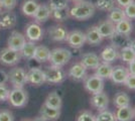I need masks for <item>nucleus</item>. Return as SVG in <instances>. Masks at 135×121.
I'll return each mask as SVG.
<instances>
[{"label":"nucleus","instance_id":"1","mask_svg":"<svg viewBox=\"0 0 135 121\" xmlns=\"http://www.w3.org/2000/svg\"><path fill=\"white\" fill-rule=\"evenodd\" d=\"M96 11V6L94 3L87 0H81L76 2L74 6L70 9V17L76 20H87L91 18Z\"/></svg>","mask_w":135,"mask_h":121},{"label":"nucleus","instance_id":"2","mask_svg":"<svg viewBox=\"0 0 135 121\" xmlns=\"http://www.w3.org/2000/svg\"><path fill=\"white\" fill-rule=\"evenodd\" d=\"M71 59H72V52L69 50L64 47H56L51 50L50 52L49 62L51 63V66L62 68L71 61Z\"/></svg>","mask_w":135,"mask_h":121},{"label":"nucleus","instance_id":"3","mask_svg":"<svg viewBox=\"0 0 135 121\" xmlns=\"http://www.w3.org/2000/svg\"><path fill=\"white\" fill-rule=\"evenodd\" d=\"M8 101L13 107L21 108L27 104L28 94L23 88H13L9 93Z\"/></svg>","mask_w":135,"mask_h":121},{"label":"nucleus","instance_id":"4","mask_svg":"<svg viewBox=\"0 0 135 121\" xmlns=\"http://www.w3.org/2000/svg\"><path fill=\"white\" fill-rule=\"evenodd\" d=\"M44 72H45V78L46 83L60 84V83H62L67 78L66 72L60 67H55L51 65V67H47Z\"/></svg>","mask_w":135,"mask_h":121},{"label":"nucleus","instance_id":"5","mask_svg":"<svg viewBox=\"0 0 135 121\" xmlns=\"http://www.w3.org/2000/svg\"><path fill=\"white\" fill-rule=\"evenodd\" d=\"M8 81L14 88H23L27 83V73L23 68L15 67L8 73Z\"/></svg>","mask_w":135,"mask_h":121},{"label":"nucleus","instance_id":"6","mask_svg":"<svg viewBox=\"0 0 135 121\" xmlns=\"http://www.w3.org/2000/svg\"><path fill=\"white\" fill-rule=\"evenodd\" d=\"M20 52L9 49L8 46L0 51V64L3 66H15L20 62Z\"/></svg>","mask_w":135,"mask_h":121},{"label":"nucleus","instance_id":"7","mask_svg":"<svg viewBox=\"0 0 135 121\" xmlns=\"http://www.w3.org/2000/svg\"><path fill=\"white\" fill-rule=\"evenodd\" d=\"M84 87L92 95L103 92L104 91V79L98 77L96 74L88 76L84 80Z\"/></svg>","mask_w":135,"mask_h":121},{"label":"nucleus","instance_id":"8","mask_svg":"<svg viewBox=\"0 0 135 121\" xmlns=\"http://www.w3.org/2000/svg\"><path fill=\"white\" fill-rule=\"evenodd\" d=\"M66 41L71 47H73L75 50H79L81 47H83V46L86 43V35L83 31L76 29L69 32Z\"/></svg>","mask_w":135,"mask_h":121},{"label":"nucleus","instance_id":"9","mask_svg":"<svg viewBox=\"0 0 135 121\" xmlns=\"http://www.w3.org/2000/svg\"><path fill=\"white\" fill-rule=\"evenodd\" d=\"M25 37L31 41H38L44 37V29L37 22L28 23L25 27Z\"/></svg>","mask_w":135,"mask_h":121},{"label":"nucleus","instance_id":"10","mask_svg":"<svg viewBox=\"0 0 135 121\" xmlns=\"http://www.w3.org/2000/svg\"><path fill=\"white\" fill-rule=\"evenodd\" d=\"M25 41H26L25 35L18 32L16 30H13L7 40V46L14 51L20 52L25 43Z\"/></svg>","mask_w":135,"mask_h":121},{"label":"nucleus","instance_id":"11","mask_svg":"<svg viewBox=\"0 0 135 121\" xmlns=\"http://www.w3.org/2000/svg\"><path fill=\"white\" fill-rule=\"evenodd\" d=\"M47 33L49 36L51 40L54 41H66L68 37V32L67 28L62 25L60 24H56V25H51L47 29Z\"/></svg>","mask_w":135,"mask_h":121},{"label":"nucleus","instance_id":"12","mask_svg":"<svg viewBox=\"0 0 135 121\" xmlns=\"http://www.w3.org/2000/svg\"><path fill=\"white\" fill-rule=\"evenodd\" d=\"M16 14L12 10H4L0 12V28L10 29L16 24Z\"/></svg>","mask_w":135,"mask_h":121},{"label":"nucleus","instance_id":"13","mask_svg":"<svg viewBox=\"0 0 135 121\" xmlns=\"http://www.w3.org/2000/svg\"><path fill=\"white\" fill-rule=\"evenodd\" d=\"M90 103L92 105V107H94L96 110L102 111V110H105L108 108L109 97L104 91L97 93V94H93V96L90 99Z\"/></svg>","mask_w":135,"mask_h":121},{"label":"nucleus","instance_id":"14","mask_svg":"<svg viewBox=\"0 0 135 121\" xmlns=\"http://www.w3.org/2000/svg\"><path fill=\"white\" fill-rule=\"evenodd\" d=\"M128 75H129L128 68L124 66H116V67H113L110 79L112 80L113 83L117 85H124V82L127 79Z\"/></svg>","mask_w":135,"mask_h":121},{"label":"nucleus","instance_id":"15","mask_svg":"<svg viewBox=\"0 0 135 121\" xmlns=\"http://www.w3.org/2000/svg\"><path fill=\"white\" fill-rule=\"evenodd\" d=\"M27 83L34 86L42 85L45 83V72L40 68H31L27 72Z\"/></svg>","mask_w":135,"mask_h":121},{"label":"nucleus","instance_id":"16","mask_svg":"<svg viewBox=\"0 0 135 121\" xmlns=\"http://www.w3.org/2000/svg\"><path fill=\"white\" fill-rule=\"evenodd\" d=\"M69 76H70V78H72L73 80L77 81V82L83 81L87 77V69L81 62L76 63L69 70Z\"/></svg>","mask_w":135,"mask_h":121},{"label":"nucleus","instance_id":"17","mask_svg":"<svg viewBox=\"0 0 135 121\" xmlns=\"http://www.w3.org/2000/svg\"><path fill=\"white\" fill-rule=\"evenodd\" d=\"M98 30L100 32V35H102L103 38H110L115 32V23H113L111 20L109 19H105V20H102L99 22V24L97 25Z\"/></svg>","mask_w":135,"mask_h":121},{"label":"nucleus","instance_id":"18","mask_svg":"<svg viewBox=\"0 0 135 121\" xmlns=\"http://www.w3.org/2000/svg\"><path fill=\"white\" fill-rule=\"evenodd\" d=\"M81 63L84 65L87 70H96L101 63V59L95 52H86L82 56Z\"/></svg>","mask_w":135,"mask_h":121},{"label":"nucleus","instance_id":"19","mask_svg":"<svg viewBox=\"0 0 135 121\" xmlns=\"http://www.w3.org/2000/svg\"><path fill=\"white\" fill-rule=\"evenodd\" d=\"M109 40H111V46L116 47L117 50L118 49L121 50L123 47L129 46L131 43V40H132L130 35H122V33H118V32H115Z\"/></svg>","mask_w":135,"mask_h":121},{"label":"nucleus","instance_id":"20","mask_svg":"<svg viewBox=\"0 0 135 121\" xmlns=\"http://www.w3.org/2000/svg\"><path fill=\"white\" fill-rule=\"evenodd\" d=\"M115 117L117 121H132L135 118V110L131 105L117 108Z\"/></svg>","mask_w":135,"mask_h":121},{"label":"nucleus","instance_id":"21","mask_svg":"<svg viewBox=\"0 0 135 121\" xmlns=\"http://www.w3.org/2000/svg\"><path fill=\"white\" fill-rule=\"evenodd\" d=\"M35 20V22L42 23L47 21L51 17V9L47 4H40L36 12L32 16Z\"/></svg>","mask_w":135,"mask_h":121},{"label":"nucleus","instance_id":"22","mask_svg":"<svg viewBox=\"0 0 135 121\" xmlns=\"http://www.w3.org/2000/svg\"><path fill=\"white\" fill-rule=\"evenodd\" d=\"M85 35H86V42H88L91 46H98L103 40V37L99 32L97 25L91 26Z\"/></svg>","mask_w":135,"mask_h":121},{"label":"nucleus","instance_id":"23","mask_svg":"<svg viewBox=\"0 0 135 121\" xmlns=\"http://www.w3.org/2000/svg\"><path fill=\"white\" fill-rule=\"evenodd\" d=\"M40 114L47 121H56L61 116V109H54L42 104L40 110Z\"/></svg>","mask_w":135,"mask_h":121},{"label":"nucleus","instance_id":"24","mask_svg":"<svg viewBox=\"0 0 135 121\" xmlns=\"http://www.w3.org/2000/svg\"><path fill=\"white\" fill-rule=\"evenodd\" d=\"M119 58V52L116 47L113 46H106L101 52V59L103 62L105 63L111 64L114 61H116Z\"/></svg>","mask_w":135,"mask_h":121},{"label":"nucleus","instance_id":"25","mask_svg":"<svg viewBox=\"0 0 135 121\" xmlns=\"http://www.w3.org/2000/svg\"><path fill=\"white\" fill-rule=\"evenodd\" d=\"M47 107H51V108H54V109H62V100L61 95L57 92L54 91V92H51L47 97L45 98V103Z\"/></svg>","mask_w":135,"mask_h":121},{"label":"nucleus","instance_id":"26","mask_svg":"<svg viewBox=\"0 0 135 121\" xmlns=\"http://www.w3.org/2000/svg\"><path fill=\"white\" fill-rule=\"evenodd\" d=\"M50 52H51V51L49 50L47 46H42V45L36 46L32 60H34L36 63H45L46 61H49Z\"/></svg>","mask_w":135,"mask_h":121},{"label":"nucleus","instance_id":"27","mask_svg":"<svg viewBox=\"0 0 135 121\" xmlns=\"http://www.w3.org/2000/svg\"><path fill=\"white\" fill-rule=\"evenodd\" d=\"M38 2L36 0H25L21 6V11L24 15L32 17L38 8Z\"/></svg>","mask_w":135,"mask_h":121},{"label":"nucleus","instance_id":"28","mask_svg":"<svg viewBox=\"0 0 135 121\" xmlns=\"http://www.w3.org/2000/svg\"><path fill=\"white\" fill-rule=\"evenodd\" d=\"M115 30L118 33L130 35L131 32H132V30H133V25H132L131 20L128 19V18H126V19L121 20L120 22L116 23L115 24Z\"/></svg>","mask_w":135,"mask_h":121},{"label":"nucleus","instance_id":"29","mask_svg":"<svg viewBox=\"0 0 135 121\" xmlns=\"http://www.w3.org/2000/svg\"><path fill=\"white\" fill-rule=\"evenodd\" d=\"M35 47H36V45L34 41H31V40H28V41H25L24 46L21 49L20 51V55H21V58L26 59V60H32L34 56V52H35Z\"/></svg>","mask_w":135,"mask_h":121},{"label":"nucleus","instance_id":"30","mask_svg":"<svg viewBox=\"0 0 135 121\" xmlns=\"http://www.w3.org/2000/svg\"><path fill=\"white\" fill-rule=\"evenodd\" d=\"M112 69L113 67L111 66V64L103 62V63H100V65L97 67V69L95 70V74L102 79H110Z\"/></svg>","mask_w":135,"mask_h":121},{"label":"nucleus","instance_id":"31","mask_svg":"<svg viewBox=\"0 0 135 121\" xmlns=\"http://www.w3.org/2000/svg\"><path fill=\"white\" fill-rule=\"evenodd\" d=\"M126 15L124 9L121 7H114L113 9H111L109 13H108V19L111 20L113 23H118L123 19H126Z\"/></svg>","mask_w":135,"mask_h":121},{"label":"nucleus","instance_id":"32","mask_svg":"<svg viewBox=\"0 0 135 121\" xmlns=\"http://www.w3.org/2000/svg\"><path fill=\"white\" fill-rule=\"evenodd\" d=\"M113 103L116 108H121L130 105V97L124 92H118L113 99Z\"/></svg>","mask_w":135,"mask_h":121},{"label":"nucleus","instance_id":"33","mask_svg":"<svg viewBox=\"0 0 135 121\" xmlns=\"http://www.w3.org/2000/svg\"><path fill=\"white\" fill-rule=\"evenodd\" d=\"M51 18L55 19L56 22H62V21L67 20L68 18H70V9H69V7L62 8V9L51 10Z\"/></svg>","mask_w":135,"mask_h":121},{"label":"nucleus","instance_id":"34","mask_svg":"<svg viewBox=\"0 0 135 121\" xmlns=\"http://www.w3.org/2000/svg\"><path fill=\"white\" fill-rule=\"evenodd\" d=\"M115 0H96V9H99L101 11L109 12L111 9L115 7Z\"/></svg>","mask_w":135,"mask_h":121},{"label":"nucleus","instance_id":"35","mask_svg":"<svg viewBox=\"0 0 135 121\" xmlns=\"http://www.w3.org/2000/svg\"><path fill=\"white\" fill-rule=\"evenodd\" d=\"M120 58L123 61L124 63H130L133 60H135V52L130 47V46H126L120 50Z\"/></svg>","mask_w":135,"mask_h":121},{"label":"nucleus","instance_id":"36","mask_svg":"<svg viewBox=\"0 0 135 121\" xmlns=\"http://www.w3.org/2000/svg\"><path fill=\"white\" fill-rule=\"evenodd\" d=\"M96 121H117L115 114L110 110H102L98 111V114L95 116Z\"/></svg>","mask_w":135,"mask_h":121},{"label":"nucleus","instance_id":"37","mask_svg":"<svg viewBox=\"0 0 135 121\" xmlns=\"http://www.w3.org/2000/svg\"><path fill=\"white\" fill-rule=\"evenodd\" d=\"M47 5L50 6L51 10L62 9V8L69 7V0H50Z\"/></svg>","mask_w":135,"mask_h":121},{"label":"nucleus","instance_id":"38","mask_svg":"<svg viewBox=\"0 0 135 121\" xmlns=\"http://www.w3.org/2000/svg\"><path fill=\"white\" fill-rule=\"evenodd\" d=\"M77 121H96L95 115L88 110H85L83 112H81L78 117H77Z\"/></svg>","mask_w":135,"mask_h":121},{"label":"nucleus","instance_id":"39","mask_svg":"<svg viewBox=\"0 0 135 121\" xmlns=\"http://www.w3.org/2000/svg\"><path fill=\"white\" fill-rule=\"evenodd\" d=\"M124 12H125V15L128 19H135V0L130 3L126 7H124Z\"/></svg>","mask_w":135,"mask_h":121},{"label":"nucleus","instance_id":"40","mask_svg":"<svg viewBox=\"0 0 135 121\" xmlns=\"http://www.w3.org/2000/svg\"><path fill=\"white\" fill-rule=\"evenodd\" d=\"M10 90L5 84H0V102H4L8 100Z\"/></svg>","mask_w":135,"mask_h":121},{"label":"nucleus","instance_id":"41","mask_svg":"<svg viewBox=\"0 0 135 121\" xmlns=\"http://www.w3.org/2000/svg\"><path fill=\"white\" fill-rule=\"evenodd\" d=\"M1 4L5 10H13L17 4V0H1Z\"/></svg>","mask_w":135,"mask_h":121},{"label":"nucleus","instance_id":"42","mask_svg":"<svg viewBox=\"0 0 135 121\" xmlns=\"http://www.w3.org/2000/svg\"><path fill=\"white\" fill-rule=\"evenodd\" d=\"M125 87H127L129 90L135 91V75L134 74H129L127 79L124 82Z\"/></svg>","mask_w":135,"mask_h":121},{"label":"nucleus","instance_id":"43","mask_svg":"<svg viewBox=\"0 0 135 121\" xmlns=\"http://www.w3.org/2000/svg\"><path fill=\"white\" fill-rule=\"evenodd\" d=\"M0 121H14L13 114L8 110H1L0 111Z\"/></svg>","mask_w":135,"mask_h":121},{"label":"nucleus","instance_id":"44","mask_svg":"<svg viewBox=\"0 0 135 121\" xmlns=\"http://www.w3.org/2000/svg\"><path fill=\"white\" fill-rule=\"evenodd\" d=\"M133 1H134V0H115V3H116L119 7L124 8V7H126L128 4L132 3Z\"/></svg>","mask_w":135,"mask_h":121},{"label":"nucleus","instance_id":"45","mask_svg":"<svg viewBox=\"0 0 135 121\" xmlns=\"http://www.w3.org/2000/svg\"><path fill=\"white\" fill-rule=\"evenodd\" d=\"M7 81H8V74L5 71L0 69V84H5Z\"/></svg>","mask_w":135,"mask_h":121},{"label":"nucleus","instance_id":"46","mask_svg":"<svg viewBox=\"0 0 135 121\" xmlns=\"http://www.w3.org/2000/svg\"><path fill=\"white\" fill-rule=\"evenodd\" d=\"M128 71H129V74H134L135 75V60L128 63Z\"/></svg>","mask_w":135,"mask_h":121},{"label":"nucleus","instance_id":"47","mask_svg":"<svg viewBox=\"0 0 135 121\" xmlns=\"http://www.w3.org/2000/svg\"><path fill=\"white\" fill-rule=\"evenodd\" d=\"M31 121H47V120H45L44 117H41V116H37V117H35L33 120H31Z\"/></svg>","mask_w":135,"mask_h":121},{"label":"nucleus","instance_id":"48","mask_svg":"<svg viewBox=\"0 0 135 121\" xmlns=\"http://www.w3.org/2000/svg\"><path fill=\"white\" fill-rule=\"evenodd\" d=\"M129 46L135 52V40H131V43H130Z\"/></svg>","mask_w":135,"mask_h":121},{"label":"nucleus","instance_id":"49","mask_svg":"<svg viewBox=\"0 0 135 121\" xmlns=\"http://www.w3.org/2000/svg\"><path fill=\"white\" fill-rule=\"evenodd\" d=\"M69 1H72V2H74V3H76V2H79V1H81V0H69Z\"/></svg>","mask_w":135,"mask_h":121},{"label":"nucleus","instance_id":"50","mask_svg":"<svg viewBox=\"0 0 135 121\" xmlns=\"http://www.w3.org/2000/svg\"><path fill=\"white\" fill-rule=\"evenodd\" d=\"M2 11V4H1V0H0V12Z\"/></svg>","mask_w":135,"mask_h":121},{"label":"nucleus","instance_id":"51","mask_svg":"<svg viewBox=\"0 0 135 121\" xmlns=\"http://www.w3.org/2000/svg\"><path fill=\"white\" fill-rule=\"evenodd\" d=\"M22 121H31V120H22Z\"/></svg>","mask_w":135,"mask_h":121},{"label":"nucleus","instance_id":"52","mask_svg":"<svg viewBox=\"0 0 135 121\" xmlns=\"http://www.w3.org/2000/svg\"><path fill=\"white\" fill-rule=\"evenodd\" d=\"M134 110H135V108H134Z\"/></svg>","mask_w":135,"mask_h":121}]
</instances>
